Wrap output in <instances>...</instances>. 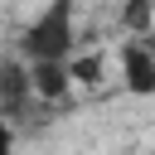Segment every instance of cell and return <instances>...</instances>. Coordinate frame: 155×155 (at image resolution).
<instances>
[{
  "instance_id": "1",
  "label": "cell",
  "mask_w": 155,
  "mask_h": 155,
  "mask_svg": "<svg viewBox=\"0 0 155 155\" xmlns=\"http://www.w3.org/2000/svg\"><path fill=\"white\" fill-rule=\"evenodd\" d=\"M73 53H78V10L73 0H53L24 24L19 58L34 68V63H73Z\"/></svg>"
},
{
  "instance_id": "2",
  "label": "cell",
  "mask_w": 155,
  "mask_h": 155,
  "mask_svg": "<svg viewBox=\"0 0 155 155\" xmlns=\"http://www.w3.org/2000/svg\"><path fill=\"white\" fill-rule=\"evenodd\" d=\"M0 121H10L15 131H39L48 121V107L34 97L24 58H0Z\"/></svg>"
},
{
  "instance_id": "3",
  "label": "cell",
  "mask_w": 155,
  "mask_h": 155,
  "mask_svg": "<svg viewBox=\"0 0 155 155\" xmlns=\"http://www.w3.org/2000/svg\"><path fill=\"white\" fill-rule=\"evenodd\" d=\"M121 87L131 97H155V34L145 39H121Z\"/></svg>"
},
{
  "instance_id": "4",
  "label": "cell",
  "mask_w": 155,
  "mask_h": 155,
  "mask_svg": "<svg viewBox=\"0 0 155 155\" xmlns=\"http://www.w3.org/2000/svg\"><path fill=\"white\" fill-rule=\"evenodd\" d=\"M29 82H34V97L53 111V107H63L68 102V92H73V78H68V63H34L29 68Z\"/></svg>"
},
{
  "instance_id": "5",
  "label": "cell",
  "mask_w": 155,
  "mask_h": 155,
  "mask_svg": "<svg viewBox=\"0 0 155 155\" xmlns=\"http://www.w3.org/2000/svg\"><path fill=\"white\" fill-rule=\"evenodd\" d=\"M68 78H73V87H102L107 82V53L102 48H78L73 63H68Z\"/></svg>"
},
{
  "instance_id": "6",
  "label": "cell",
  "mask_w": 155,
  "mask_h": 155,
  "mask_svg": "<svg viewBox=\"0 0 155 155\" xmlns=\"http://www.w3.org/2000/svg\"><path fill=\"white\" fill-rule=\"evenodd\" d=\"M116 24H121L131 39H145V34H155V0H131V5H121Z\"/></svg>"
},
{
  "instance_id": "7",
  "label": "cell",
  "mask_w": 155,
  "mask_h": 155,
  "mask_svg": "<svg viewBox=\"0 0 155 155\" xmlns=\"http://www.w3.org/2000/svg\"><path fill=\"white\" fill-rule=\"evenodd\" d=\"M0 155H19V131L10 121H0Z\"/></svg>"
},
{
  "instance_id": "8",
  "label": "cell",
  "mask_w": 155,
  "mask_h": 155,
  "mask_svg": "<svg viewBox=\"0 0 155 155\" xmlns=\"http://www.w3.org/2000/svg\"><path fill=\"white\" fill-rule=\"evenodd\" d=\"M150 155H155V150H150Z\"/></svg>"
}]
</instances>
